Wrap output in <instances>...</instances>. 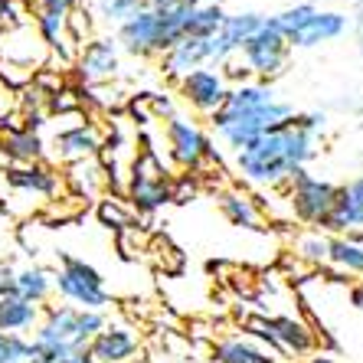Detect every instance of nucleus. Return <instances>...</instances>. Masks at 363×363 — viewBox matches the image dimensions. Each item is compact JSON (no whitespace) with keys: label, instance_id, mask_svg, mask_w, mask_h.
<instances>
[{"label":"nucleus","instance_id":"obj_31","mask_svg":"<svg viewBox=\"0 0 363 363\" xmlns=\"http://www.w3.org/2000/svg\"><path fill=\"white\" fill-rule=\"evenodd\" d=\"M82 111V95L79 89H56L46 95V115H79Z\"/></svg>","mask_w":363,"mask_h":363},{"label":"nucleus","instance_id":"obj_43","mask_svg":"<svg viewBox=\"0 0 363 363\" xmlns=\"http://www.w3.org/2000/svg\"><path fill=\"white\" fill-rule=\"evenodd\" d=\"M0 363H4V334H0Z\"/></svg>","mask_w":363,"mask_h":363},{"label":"nucleus","instance_id":"obj_32","mask_svg":"<svg viewBox=\"0 0 363 363\" xmlns=\"http://www.w3.org/2000/svg\"><path fill=\"white\" fill-rule=\"evenodd\" d=\"M99 220L105 223V226H115V229H131V223H135V210L131 206H125L121 200H101L99 203Z\"/></svg>","mask_w":363,"mask_h":363},{"label":"nucleus","instance_id":"obj_38","mask_svg":"<svg viewBox=\"0 0 363 363\" xmlns=\"http://www.w3.org/2000/svg\"><path fill=\"white\" fill-rule=\"evenodd\" d=\"M350 304H357V308H363V279L357 281L354 288H350Z\"/></svg>","mask_w":363,"mask_h":363},{"label":"nucleus","instance_id":"obj_6","mask_svg":"<svg viewBox=\"0 0 363 363\" xmlns=\"http://www.w3.org/2000/svg\"><path fill=\"white\" fill-rule=\"evenodd\" d=\"M334 196H337V186L330 180L311 177L308 170H298L295 177L288 180V203H291V213H295L301 223L308 226H321L324 216L334 206Z\"/></svg>","mask_w":363,"mask_h":363},{"label":"nucleus","instance_id":"obj_1","mask_svg":"<svg viewBox=\"0 0 363 363\" xmlns=\"http://www.w3.org/2000/svg\"><path fill=\"white\" fill-rule=\"evenodd\" d=\"M213 128L233 151H245L255 141L275 128H285L295 121V108L288 101L275 99V89L262 82L229 85L223 105L210 115Z\"/></svg>","mask_w":363,"mask_h":363},{"label":"nucleus","instance_id":"obj_22","mask_svg":"<svg viewBox=\"0 0 363 363\" xmlns=\"http://www.w3.org/2000/svg\"><path fill=\"white\" fill-rule=\"evenodd\" d=\"M10 291L20 295L23 301L40 304L52 295V272L43 269V265H23V269H13L10 275Z\"/></svg>","mask_w":363,"mask_h":363},{"label":"nucleus","instance_id":"obj_36","mask_svg":"<svg viewBox=\"0 0 363 363\" xmlns=\"http://www.w3.org/2000/svg\"><path fill=\"white\" fill-rule=\"evenodd\" d=\"M324 121H328V118H324L321 111H311V115H295V125L304 128V131H311V135L318 131V128H324Z\"/></svg>","mask_w":363,"mask_h":363},{"label":"nucleus","instance_id":"obj_33","mask_svg":"<svg viewBox=\"0 0 363 363\" xmlns=\"http://www.w3.org/2000/svg\"><path fill=\"white\" fill-rule=\"evenodd\" d=\"M30 0H0V33L10 30V26L30 20Z\"/></svg>","mask_w":363,"mask_h":363},{"label":"nucleus","instance_id":"obj_35","mask_svg":"<svg viewBox=\"0 0 363 363\" xmlns=\"http://www.w3.org/2000/svg\"><path fill=\"white\" fill-rule=\"evenodd\" d=\"M30 7H46V10H60V13H72L79 7V0H30Z\"/></svg>","mask_w":363,"mask_h":363},{"label":"nucleus","instance_id":"obj_20","mask_svg":"<svg viewBox=\"0 0 363 363\" xmlns=\"http://www.w3.org/2000/svg\"><path fill=\"white\" fill-rule=\"evenodd\" d=\"M206 62H213L210 40H194V36H186V40H180L177 46H170V50L161 56V72L170 79H184V76H190L194 69L206 66Z\"/></svg>","mask_w":363,"mask_h":363},{"label":"nucleus","instance_id":"obj_19","mask_svg":"<svg viewBox=\"0 0 363 363\" xmlns=\"http://www.w3.org/2000/svg\"><path fill=\"white\" fill-rule=\"evenodd\" d=\"M40 318H43L40 304L23 301L20 295L10 291V285L0 291V334H7V337H26L30 330L40 328Z\"/></svg>","mask_w":363,"mask_h":363},{"label":"nucleus","instance_id":"obj_2","mask_svg":"<svg viewBox=\"0 0 363 363\" xmlns=\"http://www.w3.org/2000/svg\"><path fill=\"white\" fill-rule=\"evenodd\" d=\"M314 135L298 128L295 121L285 128H275L269 135H262L252 147L236 154V170L249 184L259 186H279L288 184L304 164L314 157Z\"/></svg>","mask_w":363,"mask_h":363},{"label":"nucleus","instance_id":"obj_44","mask_svg":"<svg viewBox=\"0 0 363 363\" xmlns=\"http://www.w3.org/2000/svg\"><path fill=\"white\" fill-rule=\"evenodd\" d=\"M0 291H4V288H0Z\"/></svg>","mask_w":363,"mask_h":363},{"label":"nucleus","instance_id":"obj_5","mask_svg":"<svg viewBox=\"0 0 363 363\" xmlns=\"http://www.w3.org/2000/svg\"><path fill=\"white\" fill-rule=\"evenodd\" d=\"M288 43L285 36L279 33V26L272 17H262V26L252 33V40L242 46V66L249 69V76H262V79H272L279 76L281 69L288 66Z\"/></svg>","mask_w":363,"mask_h":363},{"label":"nucleus","instance_id":"obj_16","mask_svg":"<svg viewBox=\"0 0 363 363\" xmlns=\"http://www.w3.org/2000/svg\"><path fill=\"white\" fill-rule=\"evenodd\" d=\"M85 350H89L92 363H125L135 357L138 337L125 328V324H105V328L89 340Z\"/></svg>","mask_w":363,"mask_h":363},{"label":"nucleus","instance_id":"obj_8","mask_svg":"<svg viewBox=\"0 0 363 363\" xmlns=\"http://www.w3.org/2000/svg\"><path fill=\"white\" fill-rule=\"evenodd\" d=\"M0 60L13 62V66H23V69H30V72L46 69V62H50V50L43 46L33 20H23V23L10 26V30L0 33Z\"/></svg>","mask_w":363,"mask_h":363},{"label":"nucleus","instance_id":"obj_26","mask_svg":"<svg viewBox=\"0 0 363 363\" xmlns=\"http://www.w3.org/2000/svg\"><path fill=\"white\" fill-rule=\"evenodd\" d=\"M328 262L337 269V275H363V242H354L350 236H330Z\"/></svg>","mask_w":363,"mask_h":363},{"label":"nucleus","instance_id":"obj_15","mask_svg":"<svg viewBox=\"0 0 363 363\" xmlns=\"http://www.w3.org/2000/svg\"><path fill=\"white\" fill-rule=\"evenodd\" d=\"M118 50H128L131 56H161V26H157V13L154 10H141L138 17L118 26Z\"/></svg>","mask_w":363,"mask_h":363},{"label":"nucleus","instance_id":"obj_23","mask_svg":"<svg viewBox=\"0 0 363 363\" xmlns=\"http://www.w3.org/2000/svg\"><path fill=\"white\" fill-rule=\"evenodd\" d=\"M269 324L285 354H311L314 350V334L304 321H298L291 314H281V318H269Z\"/></svg>","mask_w":363,"mask_h":363},{"label":"nucleus","instance_id":"obj_12","mask_svg":"<svg viewBox=\"0 0 363 363\" xmlns=\"http://www.w3.org/2000/svg\"><path fill=\"white\" fill-rule=\"evenodd\" d=\"M321 226L328 233H334V236H350V233L363 229V177L337 186L334 206H330V213L324 216Z\"/></svg>","mask_w":363,"mask_h":363},{"label":"nucleus","instance_id":"obj_34","mask_svg":"<svg viewBox=\"0 0 363 363\" xmlns=\"http://www.w3.org/2000/svg\"><path fill=\"white\" fill-rule=\"evenodd\" d=\"M245 330H249V334H252L255 340H262V344H269L272 350H275V354H285V350L279 347V340H275V334H272L269 318H249V321H245Z\"/></svg>","mask_w":363,"mask_h":363},{"label":"nucleus","instance_id":"obj_28","mask_svg":"<svg viewBox=\"0 0 363 363\" xmlns=\"http://www.w3.org/2000/svg\"><path fill=\"white\" fill-rule=\"evenodd\" d=\"M226 20V10L220 4H203V7H194V20H190V36L194 40H210L216 30Z\"/></svg>","mask_w":363,"mask_h":363},{"label":"nucleus","instance_id":"obj_13","mask_svg":"<svg viewBox=\"0 0 363 363\" xmlns=\"http://www.w3.org/2000/svg\"><path fill=\"white\" fill-rule=\"evenodd\" d=\"M36 344H66L72 350H85L79 337V308L69 304H50L40 318V328L33 330Z\"/></svg>","mask_w":363,"mask_h":363},{"label":"nucleus","instance_id":"obj_37","mask_svg":"<svg viewBox=\"0 0 363 363\" xmlns=\"http://www.w3.org/2000/svg\"><path fill=\"white\" fill-rule=\"evenodd\" d=\"M151 105L157 115H170L174 118V105H170V99H164V95H151Z\"/></svg>","mask_w":363,"mask_h":363},{"label":"nucleus","instance_id":"obj_17","mask_svg":"<svg viewBox=\"0 0 363 363\" xmlns=\"http://www.w3.org/2000/svg\"><path fill=\"white\" fill-rule=\"evenodd\" d=\"M60 161L76 164V161H92L95 154L101 151V131L92 125V121H79V125L62 128L56 141H52Z\"/></svg>","mask_w":363,"mask_h":363},{"label":"nucleus","instance_id":"obj_29","mask_svg":"<svg viewBox=\"0 0 363 363\" xmlns=\"http://www.w3.org/2000/svg\"><path fill=\"white\" fill-rule=\"evenodd\" d=\"M328 242L330 236H324V233H301L295 239V252L308 265H324L328 262Z\"/></svg>","mask_w":363,"mask_h":363},{"label":"nucleus","instance_id":"obj_30","mask_svg":"<svg viewBox=\"0 0 363 363\" xmlns=\"http://www.w3.org/2000/svg\"><path fill=\"white\" fill-rule=\"evenodd\" d=\"M144 7V0H99V17L105 20V23H128L131 17H138Z\"/></svg>","mask_w":363,"mask_h":363},{"label":"nucleus","instance_id":"obj_7","mask_svg":"<svg viewBox=\"0 0 363 363\" xmlns=\"http://www.w3.org/2000/svg\"><path fill=\"white\" fill-rule=\"evenodd\" d=\"M72 66H76V79L82 85L108 82V79L118 72V66H121L115 36H95V40H89L85 46H79Z\"/></svg>","mask_w":363,"mask_h":363},{"label":"nucleus","instance_id":"obj_39","mask_svg":"<svg viewBox=\"0 0 363 363\" xmlns=\"http://www.w3.org/2000/svg\"><path fill=\"white\" fill-rule=\"evenodd\" d=\"M174 4H180V0H144L147 10H164V7H174Z\"/></svg>","mask_w":363,"mask_h":363},{"label":"nucleus","instance_id":"obj_21","mask_svg":"<svg viewBox=\"0 0 363 363\" xmlns=\"http://www.w3.org/2000/svg\"><path fill=\"white\" fill-rule=\"evenodd\" d=\"M344 30H347L344 13H321V10H318V13L304 23V30H298V33L288 40V50H295V46H301V50H308V46H321V43L337 40Z\"/></svg>","mask_w":363,"mask_h":363},{"label":"nucleus","instance_id":"obj_10","mask_svg":"<svg viewBox=\"0 0 363 363\" xmlns=\"http://www.w3.org/2000/svg\"><path fill=\"white\" fill-rule=\"evenodd\" d=\"M167 144H170V157L186 170H196L206 157H216L210 138L203 135L190 118H180V115H174L167 121Z\"/></svg>","mask_w":363,"mask_h":363},{"label":"nucleus","instance_id":"obj_18","mask_svg":"<svg viewBox=\"0 0 363 363\" xmlns=\"http://www.w3.org/2000/svg\"><path fill=\"white\" fill-rule=\"evenodd\" d=\"M46 154V141L43 135L23 131L20 125H10L0 131V157L4 167H23V164H40Z\"/></svg>","mask_w":363,"mask_h":363},{"label":"nucleus","instance_id":"obj_41","mask_svg":"<svg viewBox=\"0 0 363 363\" xmlns=\"http://www.w3.org/2000/svg\"><path fill=\"white\" fill-rule=\"evenodd\" d=\"M180 4H186V7H203V4H213V0H180Z\"/></svg>","mask_w":363,"mask_h":363},{"label":"nucleus","instance_id":"obj_40","mask_svg":"<svg viewBox=\"0 0 363 363\" xmlns=\"http://www.w3.org/2000/svg\"><path fill=\"white\" fill-rule=\"evenodd\" d=\"M10 275H13V269H10L7 262H0V288L10 285Z\"/></svg>","mask_w":363,"mask_h":363},{"label":"nucleus","instance_id":"obj_11","mask_svg":"<svg viewBox=\"0 0 363 363\" xmlns=\"http://www.w3.org/2000/svg\"><path fill=\"white\" fill-rule=\"evenodd\" d=\"M229 85L226 79L220 76V69H194L190 76L180 79V95H184V101L190 105V108H196L200 115H213V111L223 105V99H226Z\"/></svg>","mask_w":363,"mask_h":363},{"label":"nucleus","instance_id":"obj_14","mask_svg":"<svg viewBox=\"0 0 363 363\" xmlns=\"http://www.w3.org/2000/svg\"><path fill=\"white\" fill-rule=\"evenodd\" d=\"M262 26L259 13H226L223 26L210 36V50H213V62H226L236 52H242V46L252 40V33Z\"/></svg>","mask_w":363,"mask_h":363},{"label":"nucleus","instance_id":"obj_27","mask_svg":"<svg viewBox=\"0 0 363 363\" xmlns=\"http://www.w3.org/2000/svg\"><path fill=\"white\" fill-rule=\"evenodd\" d=\"M69 184L76 186V194L82 196H95L101 190V184H105V170L92 161H76L69 164Z\"/></svg>","mask_w":363,"mask_h":363},{"label":"nucleus","instance_id":"obj_3","mask_svg":"<svg viewBox=\"0 0 363 363\" xmlns=\"http://www.w3.org/2000/svg\"><path fill=\"white\" fill-rule=\"evenodd\" d=\"M52 291H60L62 301L79 311H101L111 301L101 272L69 252L60 259V272L52 275Z\"/></svg>","mask_w":363,"mask_h":363},{"label":"nucleus","instance_id":"obj_24","mask_svg":"<svg viewBox=\"0 0 363 363\" xmlns=\"http://www.w3.org/2000/svg\"><path fill=\"white\" fill-rule=\"evenodd\" d=\"M213 360L216 363H279L269 357V350L245 337H226L213 347Z\"/></svg>","mask_w":363,"mask_h":363},{"label":"nucleus","instance_id":"obj_25","mask_svg":"<svg viewBox=\"0 0 363 363\" xmlns=\"http://www.w3.org/2000/svg\"><path fill=\"white\" fill-rule=\"evenodd\" d=\"M220 210L233 226H242V229H265L262 226V210L255 206L252 196L239 194V190H229V194L220 196Z\"/></svg>","mask_w":363,"mask_h":363},{"label":"nucleus","instance_id":"obj_42","mask_svg":"<svg viewBox=\"0 0 363 363\" xmlns=\"http://www.w3.org/2000/svg\"><path fill=\"white\" fill-rule=\"evenodd\" d=\"M308 363H337V360H330V357H321V354H318V357H311Z\"/></svg>","mask_w":363,"mask_h":363},{"label":"nucleus","instance_id":"obj_9","mask_svg":"<svg viewBox=\"0 0 363 363\" xmlns=\"http://www.w3.org/2000/svg\"><path fill=\"white\" fill-rule=\"evenodd\" d=\"M0 184L10 194L26 196V200H56L62 186V177L56 174L52 164H23V167H4L0 170Z\"/></svg>","mask_w":363,"mask_h":363},{"label":"nucleus","instance_id":"obj_4","mask_svg":"<svg viewBox=\"0 0 363 363\" xmlns=\"http://www.w3.org/2000/svg\"><path fill=\"white\" fill-rule=\"evenodd\" d=\"M128 203L135 213L154 216L157 210H164L167 203H174V184L170 174L164 170L161 157L154 151H144L141 157H135L131 170H128V184H125Z\"/></svg>","mask_w":363,"mask_h":363}]
</instances>
